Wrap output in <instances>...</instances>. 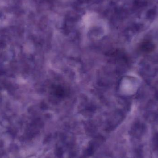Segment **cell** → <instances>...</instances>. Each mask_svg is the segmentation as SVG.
<instances>
[{"label":"cell","mask_w":158,"mask_h":158,"mask_svg":"<svg viewBox=\"0 0 158 158\" xmlns=\"http://www.w3.org/2000/svg\"><path fill=\"white\" fill-rule=\"evenodd\" d=\"M154 45L152 43L149 41H145L141 44L140 46V50L144 52H151L152 50L154 49Z\"/></svg>","instance_id":"obj_1"}]
</instances>
